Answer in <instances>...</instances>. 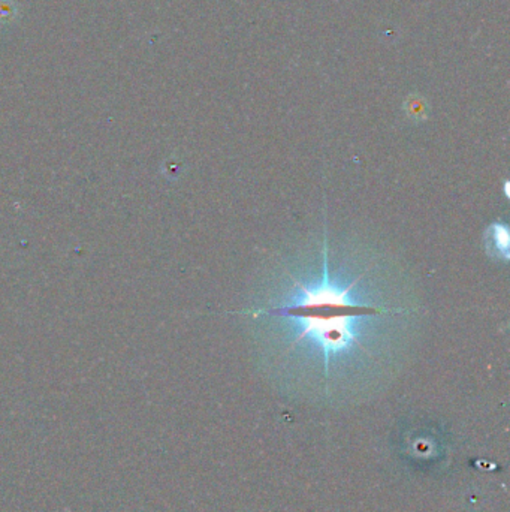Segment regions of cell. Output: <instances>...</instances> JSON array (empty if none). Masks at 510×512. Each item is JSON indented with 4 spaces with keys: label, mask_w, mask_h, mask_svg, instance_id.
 <instances>
[{
    "label": "cell",
    "mask_w": 510,
    "mask_h": 512,
    "mask_svg": "<svg viewBox=\"0 0 510 512\" xmlns=\"http://www.w3.org/2000/svg\"><path fill=\"white\" fill-rule=\"evenodd\" d=\"M293 286L297 288L295 300L287 303L271 304V307L256 308L253 312L243 313L253 316H270L297 322L301 333L295 337L301 341L305 337H312L320 346L325 355V364H330L345 351L361 348L358 325L362 319L379 318L383 313H404L403 307H386L384 304L358 303L352 300V282L345 289L334 285L330 278L328 267V244H323V281L313 288L293 278Z\"/></svg>",
    "instance_id": "1"
},
{
    "label": "cell",
    "mask_w": 510,
    "mask_h": 512,
    "mask_svg": "<svg viewBox=\"0 0 510 512\" xmlns=\"http://www.w3.org/2000/svg\"><path fill=\"white\" fill-rule=\"evenodd\" d=\"M488 246L496 247V252L503 255L506 259L509 258V236H507V228L504 225H492L488 231Z\"/></svg>",
    "instance_id": "2"
},
{
    "label": "cell",
    "mask_w": 510,
    "mask_h": 512,
    "mask_svg": "<svg viewBox=\"0 0 510 512\" xmlns=\"http://www.w3.org/2000/svg\"><path fill=\"white\" fill-rule=\"evenodd\" d=\"M15 9L12 8L11 4H2L0 2V20H8L11 17H14Z\"/></svg>",
    "instance_id": "3"
}]
</instances>
